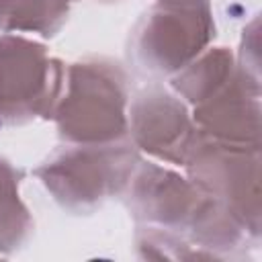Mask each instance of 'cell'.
Instances as JSON below:
<instances>
[{
    "label": "cell",
    "instance_id": "6da1fadb",
    "mask_svg": "<svg viewBox=\"0 0 262 262\" xmlns=\"http://www.w3.org/2000/svg\"><path fill=\"white\" fill-rule=\"evenodd\" d=\"M125 78L117 63L78 61L68 70V90L57 104L59 135L74 143L102 145L125 135Z\"/></svg>",
    "mask_w": 262,
    "mask_h": 262
},
{
    "label": "cell",
    "instance_id": "7a4b0ae2",
    "mask_svg": "<svg viewBox=\"0 0 262 262\" xmlns=\"http://www.w3.org/2000/svg\"><path fill=\"white\" fill-rule=\"evenodd\" d=\"M258 147L231 145L196 137L186 154V166L194 186L215 199L239 225L258 235L260 227V174Z\"/></svg>",
    "mask_w": 262,
    "mask_h": 262
},
{
    "label": "cell",
    "instance_id": "3957f363",
    "mask_svg": "<svg viewBox=\"0 0 262 262\" xmlns=\"http://www.w3.org/2000/svg\"><path fill=\"white\" fill-rule=\"evenodd\" d=\"M139 164L127 145H84L59 154L43 164L37 174L51 194L70 209H84L106 194L119 192Z\"/></svg>",
    "mask_w": 262,
    "mask_h": 262
},
{
    "label": "cell",
    "instance_id": "277c9868",
    "mask_svg": "<svg viewBox=\"0 0 262 262\" xmlns=\"http://www.w3.org/2000/svg\"><path fill=\"white\" fill-rule=\"evenodd\" d=\"M213 35L207 0H162L137 29L135 51L147 70L174 74L186 68Z\"/></svg>",
    "mask_w": 262,
    "mask_h": 262
},
{
    "label": "cell",
    "instance_id": "5b68a950",
    "mask_svg": "<svg viewBox=\"0 0 262 262\" xmlns=\"http://www.w3.org/2000/svg\"><path fill=\"white\" fill-rule=\"evenodd\" d=\"M63 70L43 45L4 35L0 39V117L23 121L49 115L61 90Z\"/></svg>",
    "mask_w": 262,
    "mask_h": 262
},
{
    "label": "cell",
    "instance_id": "8992f818",
    "mask_svg": "<svg viewBox=\"0 0 262 262\" xmlns=\"http://www.w3.org/2000/svg\"><path fill=\"white\" fill-rule=\"evenodd\" d=\"M194 123L199 133L209 139L260 147V104L258 82L250 78L246 70L233 74V78L213 96L194 104Z\"/></svg>",
    "mask_w": 262,
    "mask_h": 262
},
{
    "label": "cell",
    "instance_id": "52a82bcc",
    "mask_svg": "<svg viewBox=\"0 0 262 262\" xmlns=\"http://www.w3.org/2000/svg\"><path fill=\"white\" fill-rule=\"evenodd\" d=\"M131 133L137 147L174 164H184L196 137L184 104L162 90H147L133 102Z\"/></svg>",
    "mask_w": 262,
    "mask_h": 262
},
{
    "label": "cell",
    "instance_id": "ba28073f",
    "mask_svg": "<svg viewBox=\"0 0 262 262\" xmlns=\"http://www.w3.org/2000/svg\"><path fill=\"white\" fill-rule=\"evenodd\" d=\"M235 74L233 57L225 47L211 49L199 61L188 63L172 80V86L186 100L199 104L219 92Z\"/></svg>",
    "mask_w": 262,
    "mask_h": 262
},
{
    "label": "cell",
    "instance_id": "9c48e42d",
    "mask_svg": "<svg viewBox=\"0 0 262 262\" xmlns=\"http://www.w3.org/2000/svg\"><path fill=\"white\" fill-rule=\"evenodd\" d=\"M68 14V0H0L4 31H33L53 35Z\"/></svg>",
    "mask_w": 262,
    "mask_h": 262
},
{
    "label": "cell",
    "instance_id": "30bf717a",
    "mask_svg": "<svg viewBox=\"0 0 262 262\" xmlns=\"http://www.w3.org/2000/svg\"><path fill=\"white\" fill-rule=\"evenodd\" d=\"M18 178L8 162L0 160V250L16 248L31 229V217L18 199Z\"/></svg>",
    "mask_w": 262,
    "mask_h": 262
}]
</instances>
